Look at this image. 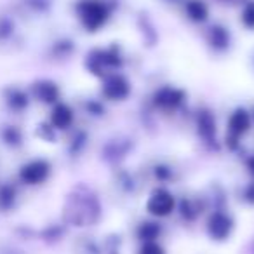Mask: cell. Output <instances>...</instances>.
Instances as JSON below:
<instances>
[{
  "label": "cell",
  "mask_w": 254,
  "mask_h": 254,
  "mask_svg": "<svg viewBox=\"0 0 254 254\" xmlns=\"http://www.w3.org/2000/svg\"><path fill=\"white\" fill-rule=\"evenodd\" d=\"M4 101L11 110L21 112V110H25L26 106H28V96H26L21 89L11 87L4 92Z\"/></svg>",
  "instance_id": "277c9868"
},
{
  "label": "cell",
  "mask_w": 254,
  "mask_h": 254,
  "mask_svg": "<svg viewBox=\"0 0 254 254\" xmlns=\"http://www.w3.org/2000/svg\"><path fill=\"white\" fill-rule=\"evenodd\" d=\"M247 126H249V120H247V115L244 112H239L235 113V115L232 117V120H230V127H232L235 132H242L247 129Z\"/></svg>",
  "instance_id": "9c48e42d"
},
{
  "label": "cell",
  "mask_w": 254,
  "mask_h": 254,
  "mask_svg": "<svg viewBox=\"0 0 254 254\" xmlns=\"http://www.w3.org/2000/svg\"><path fill=\"white\" fill-rule=\"evenodd\" d=\"M253 173H254V160H253Z\"/></svg>",
  "instance_id": "4fadbf2b"
},
{
  "label": "cell",
  "mask_w": 254,
  "mask_h": 254,
  "mask_svg": "<svg viewBox=\"0 0 254 254\" xmlns=\"http://www.w3.org/2000/svg\"><path fill=\"white\" fill-rule=\"evenodd\" d=\"M174 207V198L171 197L167 191H157L152 198H150V204L148 209L150 212L153 214H159V216H166L173 211Z\"/></svg>",
  "instance_id": "3957f363"
},
{
  "label": "cell",
  "mask_w": 254,
  "mask_h": 254,
  "mask_svg": "<svg viewBox=\"0 0 254 254\" xmlns=\"http://www.w3.org/2000/svg\"><path fill=\"white\" fill-rule=\"evenodd\" d=\"M188 12H190L191 18H195V19L205 18V7L200 4V2H191V4L188 5Z\"/></svg>",
  "instance_id": "30bf717a"
},
{
  "label": "cell",
  "mask_w": 254,
  "mask_h": 254,
  "mask_svg": "<svg viewBox=\"0 0 254 254\" xmlns=\"http://www.w3.org/2000/svg\"><path fill=\"white\" fill-rule=\"evenodd\" d=\"M244 23L247 26H254V4L249 5L246 9V12H244Z\"/></svg>",
  "instance_id": "8fae6325"
},
{
  "label": "cell",
  "mask_w": 254,
  "mask_h": 254,
  "mask_svg": "<svg viewBox=\"0 0 254 254\" xmlns=\"http://www.w3.org/2000/svg\"><path fill=\"white\" fill-rule=\"evenodd\" d=\"M141 254H164V251L155 244H148V246H145L141 249Z\"/></svg>",
  "instance_id": "7c38bea8"
},
{
  "label": "cell",
  "mask_w": 254,
  "mask_h": 254,
  "mask_svg": "<svg viewBox=\"0 0 254 254\" xmlns=\"http://www.w3.org/2000/svg\"><path fill=\"white\" fill-rule=\"evenodd\" d=\"M80 16H82V19H84L85 26L94 30L105 21V9L99 4H96V2H87V4L82 5Z\"/></svg>",
  "instance_id": "7a4b0ae2"
},
{
  "label": "cell",
  "mask_w": 254,
  "mask_h": 254,
  "mask_svg": "<svg viewBox=\"0 0 254 254\" xmlns=\"http://www.w3.org/2000/svg\"><path fill=\"white\" fill-rule=\"evenodd\" d=\"M33 94L37 96L39 99L46 103H51V101H56L58 98V87L51 82H39V84L33 87Z\"/></svg>",
  "instance_id": "52a82bcc"
},
{
  "label": "cell",
  "mask_w": 254,
  "mask_h": 254,
  "mask_svg": "<svg viewBox=\"0 0 254 254\" xmlns=\"http://www.w3.org/2000/svg\"><path fill=\"white\" fill-rule=\"evenodd\" d=\"M49 164L42 159H37V160H30L28 164L19 169V180L23 181L25 185H40L47 180L49 176Z\"/></svg>",
  "instance_id": "6da1fadb"
},
{
  "label": "cell",
  "mask_w": 254,
  "mask_h": 254,
  "mask_svg": "<svg viewBox=\"0 0 254 254\" xmlns=\"http://www.w3.org/2000/svg\"><path fill=\"white\" fill-rule=\"evenodd\" d=\"M51 122H53V126L58 127V129H64V127H68L71 122L70 108L64 106V105H58L56 108L53 110V113H51Z\"/></svg>",
  "instance_id": "8992f818"
},
{
  "label": "cell",
  "mask_w": 254,
  "mask_h": 254,
  "mask_svg": "<svg viewBox=\"0 0 254 254\" xmlns=\"http://www.w3.org/2000/svg\"><path fill=\"white\" fill-rule=\"evenodd\" d=\"M16 204V188L9 183L0 185V211L7 212Z\"/></svg>",
  "instance_id": "5b68a950"
},
{
  "label": "cell",
  "mask_w": 254,
  "mask_h": 254,
  "mask_svg": "<svg viewBox=\"0 0 254 254\" xmlns=\"http://www.w3.org/2000/svg\"><path fill=\"white\" fill-rule=\"evenodd\" d=\"M2 141L7 146H18L21 145V132L14 126H5L2 129Z\"/></svg>",
  "instance_id": "ba28073f"
}]
</instances>
